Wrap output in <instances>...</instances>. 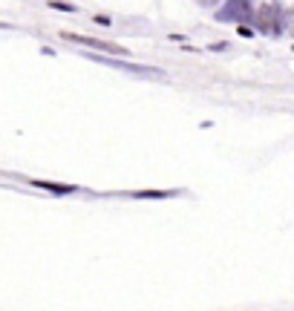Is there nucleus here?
<instances>
[{"instance_id": "nucleus-3", "label": "nucleus", "mask_w": 294, "mask_h": 311, "mask_svg": "<svg viewBox=\"0 0 294 311\" xmlns=\"http://www.w3.org/2000/svg\"><path fill=\"white\" fill-rule=\"evenodd\" d=\"M64 41H72V44H81V46H90V49H104V52H113V55H127L121 46L116 44H104V41H95V38H84V35H72V32H61Z\"/></svg>"}, {"instance_id": "nucleus-4", "label": "nucleus", "mask_w": 294, "mask_h": 311, "mask_svg": "<svg viewBox=\"0 0 294 311\" xmlns=\"http://www.w3.org/2000/svg\"><path fill=\"white\" fill-rule=\"evenodd\" d=\"M38 184V187H47V190H52V193H72L75 187L72 184H52V182H32Z\"/></svg>"}, {"instance_id": "nucleus-2", "label": "nucleus", "mask_w": 294, "mask_h": 311, "mask_svg": "<svg viewBox=\"0 0 294 311\" xmlns=\"http://www.w3.org/2000/svg\"><path fill=\"white\" fill-rule=\"evenodd\" d=\"M216 21H251V0H228V6L219 9Z\"/></svg>"}, {"instance_id": "nucleus-1", "label": "nucleus", "mask_w": 294, "mask_h": 311, "mask_svg": "<svg viewBox=\"0 0 294 311\" xmlns=\"http://www.w3.org/2000/svg\"><path fill=\"white\" fill-rule=\"evenodd\" d=\"M257 26L262 35H268V38H274V35H280V6L277 3H265V6H259L257 12Z\"/></svg>"}, {"instance_id": "nucleus-5", "label": "nucleus", "mask_w": 294, "mask_h": 311, "mask_svg": "<svg viewBox=\"0 0 294 311\" xmlns=\"http://www.w3.org/2000/svg\"><path fill=\"white\" fill-rule=\"evenodd\" d=\"M282 21H285V29H288V32L294 35V6L288 12H285V18H282Z\"/></svg>"}, {"instance_id": "nucleus-6", "label": "nucleus", "mask_w": 294, "mask_h": 311, "mask_svg": "<svg viewBox=\"0 0 294 311\" xmlns=\"http://www.w3.org/2000/svg\"><path fill=\"white\" fill-rule=\"evenodd\" d=\"M49 6H52V9H61V12H75V6H70V3H61V0H49Z\"/></svg>"}, {"instance_id": "nucleus-7", "label": "nucleus", "mask_w": 294, "mask_h": 311, "mask_svg": "<svg viewBox=\"0 0 294 311\" xmlns=\"http://www.w3.org/2000/svg\"><path fill=\"white\" fill-rule=\"evenodd\" d=\"M139 199H165V196H173V193H156V190H147V193H136Z\"/></svg>"}, {"instance_id": "nucleus-9", "label": "nucleus", "mask_w": 294, "mask_h": 311, "mask_svg": "<svg viewBox=\"0 0 294 311\" xmlns=\"http://www.w3.org/2000/svg\"><path fill=\"white\" fill-rule=\"evenodd\" d=\"M202 6H216V3H219V0H199Z\"/></svg>"}, {"instance_id": "nucleus-8", "label": "nucleus", "mask_w": 294, "mask_h": 311, "mask_svg": "<svg viewBox=\"0 0 294 311\" xmlns=\"http://www.w3.org/2000/svg\"><path fill=\"white\" fill-rule=\"evenodd\" d=\"M95 23H98V26H110V18H104V15H95Z\"/></svg>"}]
</instances>
